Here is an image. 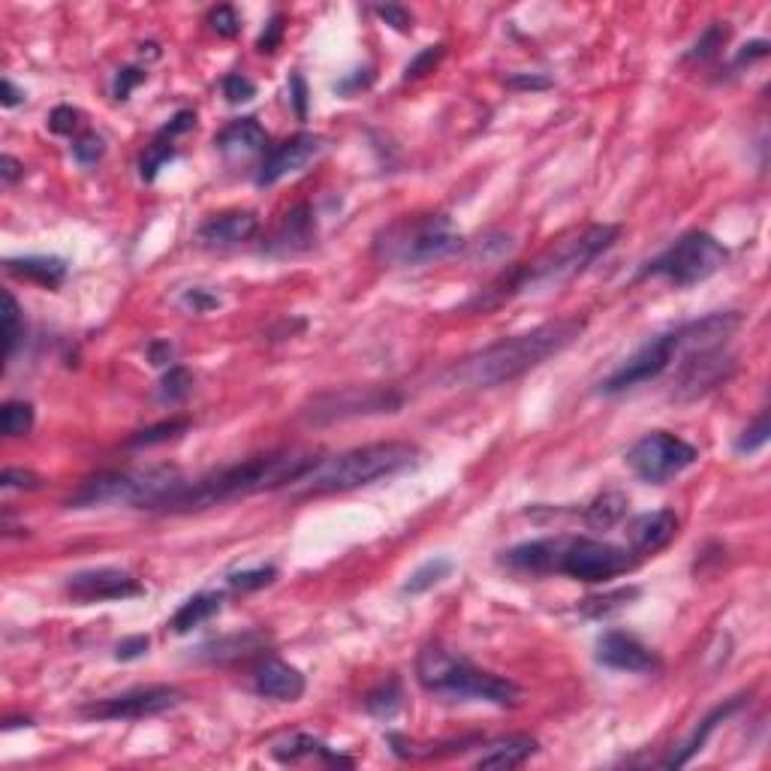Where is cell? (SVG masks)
Wrapping results in <instances>:
<instances>
[{"label": "cell", "mask_w": 771, "mask_h": 771, "mask_svg": "<svg viewBox=\"0 0 771 771\" xmlns=\"http://www.w3.org/2000/svg\"><path fill=\"white\" fill-rule=\"evenodd\" d=\"M404 705V693H401V681L395 675H389L386 681H380L374 690H368L365 696V708L368 714L380 717V720H392Z\"/></svg>", "instance_id": "f546056e"}, {"label": "cell", "mask_w": 771, "mask_h": 771, "mask_svg": "<svg viewBox=\"0 0 771 771\" xmlns=\"http://www.w3.org/2000/svg\"><path fill=\"white\" fill-rule=\"evenodd\" d=\"M729 260V250L702 229L684 232L678 241H672L660 256L642 266L639 278H663L672 287H693L708 278H714Z\"/></svg>", "instance_id": "30bf717a"}, {"label": "cell", "mask_w": 771, "mask_h": 771, "mask_svg": "<svg viewBox=\"0 0 771 771\" xmlns=\"http://www.w3.org/2000/svg\"><path fill=\"white\" fill-rule=\"evenodd\" d=\"M148 648H151V639L148 636H127V639H121L118 645H115V660H121V663H130V660H139V657H145L148 654Z\"/></svg>", "instance_id": "f907efd6"}, {"label": "cell", "mask_w": 771, "mask_h": 771, "mask_svg": "<svg viewBox=\"0 0 771 771\" xmlns=\"http://www.w3.org/2000/svg\"><path fill=\"white\" fill-rule=\"evenodd\" d=\"M741 705H744V696H735V699H729V702L717 705V708H714V711H711V714H708V717L693 729V735H690L684 744H678V747L663 759V765H666V768H681V765H687V762H690V759H693V756L708 744V738L714 735V729H717L729 714H735Z\"/></svg>", "instance_id": "cb8c5ba5"}, {"label": "cell", "mask_w": 771, "mask_h": 771, "mask_svg": "<svg viewBox=\"0 0 771 771\" xmlns=\"http://www.w3.org/2000/svg\"><path fill=\"white\" fill-rule=\"evenodd\" d=\"M208 25H211V31H214L217 37H226V40H232V37L241 34V16H238L232 7H217V10H211Z\"/></svg>", "instance_id": "f6af8a7d"}, {"label": "cell", "mask_w": 771, "mask_h": 771, "mask_svg": "<svg viewBox=\"0 0 771 771\" xmlns=\"http://www.w3.org/2000/svg\"><path fill=\"white\" fill-rule=\"evenodd\" d=\"M223 97H226V103H232V106H238V103H250L253 97H256V85L247 79V76H241V73H229V76H223Z\"/></svg>", "instance_id": "7bdbcfd3"}, {"label": "cell", "mask_w": 771, "mask_h": 771, "mask_svg": "<svg viewBox=\"0 0 771 771\" xmlns=\"http://www.w3.org/2000/svg\"><path fill=\"white\" fill-rule=\"evenodd\" d=\"M738 326H741V317L735 311H726V314H708L702 320H693V323H684L672 332H663V335L651 338L648 344H642L612 377L603 380L600 389L606 395H618V392H627L633 386L651 383L672 365L678 350L723 347L735 335Z\"/></svg>", "instance_id": "8992f818"}, {"label": "cell", "mask_w": 771, "mask_h": 771, "mask_svg": "<svg viewBox=\"0 0 771 771\" xmlns=\"http://www.w3.org/2000/svg\"><path fill=\"white\" fill-rule=\"evenodd\" d=\"M374 13L389 25V28H395V31H401V34H407L410 28H413V16L404 10V7H398V4H386V7H374Z\"/></svg>", "instance_id": "816d5d0a"}, {"label": "cell", "mask_w": 771, "mask_h": 771, "mask_svg": "<svg viewBox=\"0 0 771 771\" xmlns=\"http://www.w3.org/2000/svg\"><path fill=\"white\" fill-rule=\"evenodd\" d=\"M317 244V214L308 202L290 208L269 232L263 250L272 256H296Z\"/></svg>", "instance_id": "e0dca14e"}, {"label": "cell", "mask_w": 771, "mask_h": 771, "mask_svg": "<svg viewBox=\"0 0 771 771\" xmlns=\"http://www.w3.org/2000/svg\"><path fill=\"white\" fill-rule=\"evenodd\" d=\"M272 756L281 759V762H296V759H302V756H317V759H323V762H329V765H353L350 756L335 753L329 744H323V741L314 738V735H293V738H287L284 744H275V747H272Z\"/></svg>", "instance_id": "83f0119b"}, {"label": "cell", "mask_w": 771, "mask_h": 771, "mask_svg": "<svg viewBox=\"0 0 771 771\" xmlns=\"http://www.w3.org/2000/svg\"><path fill=\"white\" fill-rule=\"evenodd\" d=\"M79 109L73 106H55L52 115H49V130L58 133V136H73V130L79 127Z\"/></svg>", "instance_id": "c3c4849f"}, {"label": "cell", "mask_w": 771, "mask_h": 771, "mask_svg": "<svg viewBox=\"0 0 771 771\" xmlns=\"http://www.w3.org/2000/svg\"><path fill=\"white\" fill-rule=\"evenodd\" d=\"M175 154H178L175 142H169V139H163V136H154L151 145L145 148L142 160H139V178H142L145 184H151V181L160 175V169H163Z\"/></svg>", "instance_id": "1f68e13d"}, {"label": "cell", "mask_w": 771, "mask_h": 771, "mask_svg": "<svg viewBox=\"0 0 771 771\" xmlns=\"http://www.w3.org/2000/svg\"><path fill=\"white\" fill-rule=\"evenodd\" d=\"M278 579V570L275 567H253V570H235L226 576L229 588L238 591V594H250V591H260V588H269L272 582Z\"/></svg>", "instance_id": "74e56055"}, {"label": "cell", "mask_w": 771, "mask_h": 771, "mask_svg": "<svg viewBox=\"0 0 771 771\" xmlns=\"http://www.w3.org/2000/svg\"><path fill=\"white\" fill-rule=\"evenodd\" d=\"M726 40H729V25H726V22L708 25L705 34H702V37L693 43V49L687 52V61H708V58H714V55L726 46Z\"/></svg>", "instance_id": "8d00e7d4"}, {"label": "cell", "mask_w": 771, "mask_h": 771, "mask_svg": "<svg viewBox=\"0 0 771 771\" xmlns=\"http://www.w3.org/2000/svg\"><path fill=\"white\" fill-rule=\"evenodd\" d=\"M34 428V407L28 401H7L0 410V431L7 437H25Z\"/></svg>", "instance_id": "e575fe53"}, {"label": "cell", "mask_w": 771, "mask_h": 771, "mask_svg": "<svg viewBox=\"0 0 771 771\" xmlns=\"http://www.w3.org/2000/svg\"><path fill=\"white\" fill-rule=\"evenodd\" d=\"M220 609H223V594H217V591L193 594L190 600H184V603L178 606V612H175L172 621H169V630L178 633V636H184V633L202 627L205 621H211L214 615H220Z\"/></svg>", "instance_id": "4316f807"}, {"label": "cell", "mask_w": 771, "mask_h": 771, "mask_svg": "<svg viewBox=\"0 0 771 771\" xmlns=\"http://www.w3.org/2000/svg\"><path fill=\"white\" fill-rule=\"evenodd\" d=\"M187 479L178 467L157 464L139 470H103L88 476L79 491L67 500L70 509L88 506H133V509H166L175 491Z\"/></svg>", "instance_id": "9c48e42d"}, {"label": "cell", "mask_w": 771, "mask_h": 771, "mask_svg": "<svg viewBox=\"0 0 771 771\" xmlns=\"http://www.w3.org/2000/svg\"><path fill=\"white\" fill-rule=\"evenodd\" d=\"M287 19L278 13V16H272V22L266 25V31L260 34V40H256V49H260L263 55H272L278 46H281V40H284V31H287V25H284Z\"/></svg>", "instance_id": "681fc988"}, {"label": "cell", "mask_w": 771, "mask_h": 771, "mask_svg": "<svg viewBox=\"0 0 771 771\" xmlns=\"http://www.w3.org/2000/svg\"><path fill=\"white\" fill-rule=\"evenodd\" d=\"M443 55H446V43H437V46L422 49V52H419L407 67H404V82H416V79H422V76L434 73V67L443 61Z\"/></svg>", "instance_id": "60d3db41"}, {"label": "cell", "mask_w": 771, "mask_h": 771, "mask_svg": "<svg viewBox=\"0 0 771 771\" xmlns=\"http://www.w3.org/2000/svg\"><path fill=\"white\" fill-rule=\"evenodd\" d=\"M416 681L422 690L461 702H488L497 708H516L522 702V687L503 675L473 666L467 657L452 654L443 645H425L416 657Z\"/></svg>", "instance_id": "52a82bcc"}, {"label": "cell", "mask_w": 771, "mask_h": 771, "mask_svg": "<svg viewBox=\"0 0 771 771\" xmlns=\"http://www.w3.org/2000/svg\"><path fill=\"white\" fill-rule=\"evenodd\" d=\"M404 404V395L395 386H341L314 395L302 407V419L311 425H332V422H347L359 416H383V413H398Z\"/></svg>", "instance_id": "8fae6325"}, {"label": "cell", "mask_w": 771, "mask_h": 771, "mask_svg": "<svg viewBox=\"0 0 771 771\" xmlns=\"http://www.w3.org/2000/svg\"><path fill=\"white\" fill-rule=\"evenodd\" d=\"M40 485H43V479L25 467H7L0 473V488H7V491H37Z\"/></svg>", "instance_id": "ee69618b"}, {"label": "cell", "mask_w": 771, "mask_h": 771, "mask_svg": "<svg viewBox=\"0 0 771 771\" xmlns=\"http://www.w3.org/2000/svg\"><path fill=\"white\" fill-rule=\"evenodd\" d=\"M419 464V449L404 440H380L365 443L356 449H347L332 458H320L308 473H302L293 485V497H326V494H344L353 488L374 485L380 479H389L407 467Z\"/></svg>", "instance_id": "5b68a950"}, {"label": "cell", "mask_w": 771, "mask_h": 771, "mask_svg": "<svg viewBox=\"0 0 771 771\" xmlns=\"http://www.w3.org/2000/svg\"><path fill=\"white\" fill-rule=\"evenodd\" d=\"M250 681H253L256 693L266 696V699H278V702H296V699L305 696V687H308L305 675L296 666H290L278 657H263L260 663L253 666Z\"/></svg>", "instance_id": "ffe728a7"}, {"label": "cell", "mask_w": 771, "mask_h": 771, "mask_svg": "<svg viewBox=\"0 0 771 771\" xmlns=\"http://www.w3.org/2000/svg\"><path fill=\"white\" fill-rule=\"evenodd\" d=\"M290 97H293V109H296L299 121H305L308 118V85L299 73L290 76Z\"/></svg>", "instance_id": "f5cc1de1"}, {"label": "cell", "mask_w": 771, "mask_h": 771, "mask_svg": "<svg viewBox=\"0 0 771 771\" xmlns=\"http://www.w3.org/2000/svg\"><path fill=\"white\" fill-rule=\"evenodd\" d=\"M260 229V217L253 211H223L199 223L196 238L202 247H232L241 241H250Z\"/></svg>", "instance_id": "7402d4cb"}, {"label": "cell", "mask_w": 771, "mask_h": 771, "mask_svg": "<svg viewBox=\"0 0 771 771\" xmlns=\"http://www.w3.org/2000/svg\"><path fill=\"white\" fill-rule=\"evenodd\" d=\"M317 461L320 458L311 449H275L266 455H253V458L226 464L220 470H211L196 482H184L163 512H199L208 506L260 494V491L290 488Z\"/></svg>", "instance_id": "3957f363"}, {"label": "cell", "mask_w": 771, "mask_h": 771, "mask_svg": "<svg viewBox=\"0 0 771 771\" xmlns=\"http://www.w3.org/2000/svg\"><path fill=\"white\" fill-rule=\"evenodd\" d=\"M184 702V693L169 684H151V687H136L118 696L94 699L79 708V717L85 720H142V717H157L163 711H172Z\"/></svg>", "instance_id": "4fadbf2b"}, {"label": "cell", "mask_w": 771, "mask_h": 771, "mask_svg": "<svg viewBox=\"0 0 771 771\" xmlns=\"http://www.w3.org/2000/svg\"><path fill=\"white\" fill-rule=\"evenodd\" d=\"M585 326H588L585 317H558L531 332L500 338V341L470 353L467 359L455 362L443 374V383L452 389H461V392L494 389V386L512 383V380L525 377L528 371L540 368L543 362H549L552 356L564 353L567 347H573L579 341V335L585 332Z\"/></svg>", "instance_id": "7a4b0ae2"}, {"label": "cell", "mask_w": 771, "mask_h": 771, "mask_svg": "<svg viewBox=\"0 0 771 771\" xmlns=\"http://www.w3.org/2000/svg\"><path fill=\"white\" fill-rule=\"evenodd\" d=\"M214 145L229 163H244L269 151V133L256 118H238L217 133Z\"/></svg>", "instance_id": "44dd1931"}, {"label": "cell", "mask_w": 771, "mask_h": 771, "mask_svg": "<svg viewBox=\"0 0 771 771\" xmlns=\"http://www.w3.org/2000/svg\"><path fill=\"white\" fill-rule=\"evenodd\" d=\"M187 428H190V419H166V422H157V425H148V428L136 431V434L127 440V446H133V449L157 446V443H166V440L181 437Z\"/></svg>", "instance_id": "836d02e7"}, {"label": "cell", "mask_w": 771, "mask_h": 771, "mask_svg": "<svg viewBox=\"0 0 771 771\" xmlns=\"http://www.w3.org/2000/svg\"><path fill=\"white\" fill-rule=\"evenodd\" d=\"M768 40H753V43H747L741 52H738V58H735V67H744V64H753V61H762L765 55H768Z\"/></svg>", "instance_id": "9f6ffc18"}, {"label": "cell", "mask_w": 771, "mask_h": 771, "mask_svg": "<svg viewBox=\"0 0 771 771\" xmlns=\"http://www.w3.org/2000/svg\"><path fill=\"white\" fill-rule=\"evenodd\" d=\"M768 434H771L768 410H762V413L753 419V425H747V428H744V434L735 440V452H738V455H753V452H759V449L768 443Z\"/></svg>", "instance_id": "f35d334b"}, {"label": "cell", "mask_w": 771, "mask_h": 771, "mask_svg": "<svg viewBox=\"0 0 771 771\" xmlns=\"http://www.w3.org/2000/svg\"><path fill=\"white\" fill-rule=\"evenodd\" d=\"M681 531V522L675 516V509H654V512H642V516H633L627 522V549L636 558L645 555H657L663 552Z\"/></svg>", "instance_id": "ac0fdd59"}, {"label": "cell", "mask_w": 771, "mask_h": 771, "mask_svg": "<svg viewBox=\"0 0 771 771\" xmlns=\"http://www.w3.org/2000/svg\"><path fill=\"white\" fill-rule=\"evenodd\" d=\"M618 235H621V229L612 223H588V226L558 238L549 250H543L537 256V260L506 269L485 290H479L464 305V311L485 314V311L503 308L512 299L558 290V287L576 281L600 253H606L618 241Z\"/></svg>", "instance_id": "6da1fadb"}, {"label": "cell", "mask_w": 771, "mask_h": 771, "mask_svg": "<svg viewBox=\"0 0 771 771\" xmlns=\"http://www.w3.org/2000/svg\"><path fill=\"white\" fill-rule=\"evenodd\" d=\"M103 154H106V139H103L100 133H94V130L82 133V136L73 142V157H76V163H82V166H94Z\"/></svg>", "instance_id": "b9f144b4"}, {"label": "cell", "mask_w": 771, "mask_h": 771, "mask_svg": "<svg viewBox=\"0 0 771 771\" xmlns=\"http://www.w3.org/2000/svg\"><path fill=\"white\" fill-rule=\"evenodd\" d=\"M735 371V356H729L723 347H702L687 350L675 380H672V398L675 401H696L708 395L711 389L723 386Z\"/></svg>", "instance_id": "5bb4252c"}, {"label": "cell", "mask_w": 771, "mask_h": 771, "mask_svg": "<svg viewBox=\"0 0 771 771\" xmlns=\"http://www.w3.org/2000/svg\"><path fill=\"white\" fill-rule=\"evenodd\" d=\"M64 591L76 603H109V600H127V597L145 594L139 579L115 567H94V570L73 573L64 582Z\"/></svg>", "instance_id": "2e32d148"}, {"label": "cell", "mask_w": 771, "mask_h": 771, "mask_svg": "<svg viewBox=\"0 0 771 771\" xmlns=\"http://www.w3.org/2000/svg\"><path fill=\"white\" fill-rule=\"evenodd\" d=\"M0 320H4V362H13L19 341L25 338L22 311H19V302L13 293H4V314H0Z\"/></svg>", "instance_id": "d6a6232c"}, {"label": "cell", "mask_w": 771, "mask_h": 771, "mask_svg": "<svg viewBox=\"0 0 771 771\" xmlns=\"http://www.w3.org/2000/svg\"><path fill=\"white\" fill-rule=\"evenodd\" d=\"M145 70L142 67H124V70H118L115 73V82H112V97L118 100V103H124V100H130V94L145 82Z\"/></svg>", "instance_id": "bcb514c9"}, {"label": "cell", "mask_w": 771, "mask_h": 771, "mask_svg": "<svg viewBox=\"0 0 771 771\" xmlns=\"http://www.w3.org/2000/svg\"><path fill=\"white\" fill-rule=\"evenodd\" d=\"M193 389V374L184 365H169L166 377L160 380V401L163 404H181Z\"/></svg>", "instance_id": "d590c367"}, {"label": "cell", "mask_w": 771, "mask_h": 771, "mask_svg": "<svg viewBox=\"0 0 771 771\" xmlns=\"http://www.w3.org/2000/svg\"><path fill=\"white\" fill-rule=\"evenodd\" d=\"M178 305H181L184 311H190V314H208V311H214V308L220 305V299H217L214 293L202 290V287H193V290H184V293H181Z\"/></svg>", "instance_id": "7dc6e473"}, {"label": "cell", "mask_w": 771, "mask_h": 771, "mask_svg": "<svg viewBox=\"0 0 771 771\" xmlns=\"http://www.w3.org/2000/svg\"><path fill=\"white\" fill-rule=\"evenodd\" d=\"M509 570L528 576L564 573L576 582H609L636 567V555L627 546H615L609 540L594 537H555V540H531L503 552L500 558Z\"/></svg>", "instance_id": "277c9868"}, {"label": "cell", "mask_w": 771, "mask_h": 771, "mask_svg": "<svg viewBox=\"0 0 771 771\" xmlns=\"http://www.w3.org/2000/svg\"><path fill=\"white\" fill-rule=\"evenodd\" d=\"M7 272L22 281L58 290L67 278V263L61 256H13V260H7Z\"/></svg>", "instance_id": "484cf974"}, {"label": "cell", "mask_w": 771, "mask_h": 771, "mask_svg": "<svg viewBox=\"0 0 771 771\" xmlns=\"http://www.w3.org/2000/svg\"><path fill=\"white\" fill-rule=\"evenodd\" d=\"M699 458V449L687 443L678 434L669 431H651L642 440H636L627 452V467L648 485H663L693 467Z\"/></svg>", "instance_id": "7c38bea8"}, {"label": "cell", "mask_w": 771, "mask_h": 771, "mask_svg": "<svg viewBox=\"0 0 771 771\" xmlns=\"http://www.w3.org/2000/svg\"><path fill=\"white\" fill-rule=\"evenodd\" d=\"M464 247L461 232L446 214H407L392 220L374 235L371 253L380 266L416 269L440 263Z\"/></svg>", "instance_id": "ba28073f"}, {"label": "cell", "mask_w": 771, "mask_h": 771, "mask_svg": "<svg viewBox=\"0 0 771 771\" xmlns=\"http://www.w3.org/2000/svg\"><path fill=\"white\" fill-rule=\"evenodd\" d=\"M172 353H175V350H172V344H169V341H154V344L148 347V359H151V365H160V368L172 362Z\"/></svg>", "instance_id": "680465c9"}, {"label": "cell", "mask_w": 771, "mask_h": 771, "mask_svg": "<svg viewBox=\"0 0 771 771\" xmlns=\"http://www.w3.org/2000/svg\"><path fill=\"white\" fill-rule=\"evenodd\" d=\"M22 175H25V166H22L13 154H4V157H0V178H4V184H7V187H10V184H16Z\"/></svg>", "instance_id": "6f0895ef"}, {"label": "cell", "mask_w": 771, "mask_h": 771, "mask_svg": "<svg viewBox=\"0 0 771 771\" xmlns=\"http://www.w3.org/2000/svg\"><path fill=\"white\" fill-rule=\"evenodd\" d=\"M506 85H509V88H519V91H546V88H552V79L534 76V73H531V76L522 73V76H509Z\"/></svg>", "instance_id": "db71d44e"}, {"label": "cell", "mask_w": 771, "mask_h": 771, "mask_svg": "<svg viewBox=\"0 0 771 771\" xmlns=\"http://www.w3.org/2000/svg\"><path fill=\"white\" fill-rule=\"evenodd\" d=\"M537 738L531 735H506L491 741L479 756H476V768H519L525 765L534 753H537Z\"/></svg>", "instance_id": "d4e9b609"}, {"label": "cell", "mask_w": 771, "mask_h": 771, "mask_svg": "<svg viewBox=\"0 0 771 771\" xmlns=\"http://www.w3.org/2000/svg\"><path fill=\"white\" fill-rule=\"evenodd\" d=\"M597 663H603L609 669H621V672H639V675L660 669L657 654L648 645H642L636 636L621 633V630H609L597 639Z\"/></svg>", "instance_id": "d6986e66"}, {"label": "cell", "mask_w": 771, "mask_h": 771, "mask_svg": "<svg viewBox=\"0 0 771 771\" xmlns=\"http://www.w3.org/2000/svg\"><path fill=\"white\" fill-rule=\"evenodd\" d=\"M371 82H374V73H371V70H356L353 76L341 79L335 88H338L341 94H356L359 88H362V91H365V88H371Z\"/></svg>", "instance_id": "11a10c76"}, {"label": "cell", "mask_w": 771, "mask_h": 771, "mask_svg": "<svg viewBox=\"0 0 771 771\" xmlns=\"http://www.w3.org/2000/svg\"><path fill=\"white\" fill-rule=\"evenodd\" d=\"M633 597H639V588H624V591H612V594H606V597H591V600L582 603V612H585L588 618H603V615L621 609L624 603H630Z\"/></svg>", "instance_id": "ab89813d"}, {"label": "cell", "mask_w": 771, "mask_h": 771, "mask_svg": "<svg viewBox=\"0 0 771 771\" xmlns=\"http://www.w3.org/2000/svg\"><path fill=\"white\" fill-rule=\"evenodd\" d=\"M449 573H452V561L449 558H431V561H425L422 567H416L410 573V579L404 582V594L419 597V594L437 588L443 579H449Z\"/></svg>", "instance_id": "4dcf8cb0"}, {"label": "cell", "mask_w": 771, "mask_h": 771, "mask_svg": "<svg viewBox=\"0 0 771 771\" xmlns=\"http://www.w3.org/2000/svg\"><path fill=\"white\" fill-rule=\"evenodd\" d=\"M25 100V91H19L10 79H4V85H0V103H4L7 109L19 106Z\"/></svg>", "instance_id": "91938a15"}, {"label": "cell", "mask_w": 771, "mask_h": 771, "mask_svg": "<svg viewBox=\"0 0 771 771\" xmlns=\"http://www.w3.org/2000/svg\"><path fill=\"white\" fill-rule=\"evenodd\" d=\"M269 645V633L263 630H247V633H235V636H220L214 642H205L196 648V660H211V663H226V660H238V657H250L260 654Z\"/></svg>", "instance_id": "603a6c76"}, {"label": "cell", "mask_w": 771, "mask_h": 771, "mask_svg": "<svg viewBox=\"0 0 771 771\" xmlns=\"http://www.w3.org/2000/svg\"><path fill=\"white\" fill-rule=\"evenodd\" d=\"M627 497L621 491H603L600 497L591 500V506L585 509V522L594 528V531H609L615 525L624 522L627 516Z\"/></svg>", "instance_id": "f1b7e54d"}, {"label": "cell", "mask_w": 771, "mask_h": 771, "mask_svg": "<svg viewBox=\"0 0 771 771\" xmlns=\"http://www.w3.org/2000/svg\"><path fill=\"white\" fill-rule=\"evenodd\" d=\"M323 151H326V139L323 136H317V133H296V136H290L281 145L266 151V157L260 163V172H256V184L272 187V184H278L287 175L305 172L314 160L323 157Z\"/></svg>", "instance_id": "9a60e30c"}]
</instances>
